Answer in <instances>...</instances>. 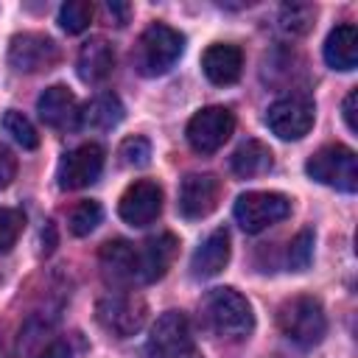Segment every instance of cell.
I'll use <instances>...</instances> for the list:
<instances>
[{
  "label": "cell",
  "instance_id": "cell-16",
  "mask_svg": "<svg viewBox=\"0 0 358 358\" xmlns=\"http://www.w3.org/2000/svg\"><path fill=\"white\" fill-rule=\"evenodd\" d=\"M101 268L103 277L117 288L137 282V246L123 238L106 241L101 246Z\"/></svg>",
  "mask_w": 358,
  "mask_h": 358
},
{
  "label": "cell",
  "instance_id": "cell-19",
  "mask_svg": "<svg viewBox=\"0 0 358 358\" xmlns=\"http://www.w3.org/2000/svg\"><path fill=\"white\" fill-rule=\"evenodd\" d=\"M324 62L333 70H355L358 64V31L352 22L336 25L324 39Z\"/></svg>",
  "mask_w": 358,
  "mask_h": 358
},
{
  "label": "cell",
  "instance_id": "cell-10",
  "mask_svg": "<svg viewBox=\"0 0 358 358\" xmlns=\"http://www.w3.org/2000/svg\"><path fill=\"white\" fill-rule=\"evenodd\" d=\"M101 171H103V148L98 143H81L62 157L56 179L62 190H81L98 182Z\"/></svg>",
  "mask_w": 358,
  "mask_h": 358
},
{
  "label": "cell",
  "instance_id": "cell-7",
  "mask_svg": "<svg viewBox=\"0 0 358 358\" xmlns=\"http://www.w3.org/2000/svg\"><path fill=\"white\" fill-rule=\"evenodd\" d=\"M232 131H235V115L227 106H204L187 120L185 137L196 154H215L229 140Z\"/></svg>",
  "mask_w": 358,
  "mask_h": 358
},
{
  "label": "cell",
  "instance_id": "cell-8",
  "mask_svg": "<svg viewBox=\"0 0 358 358\" xmlns=\"http://www.w3.org/2000/svg\"><path fill=\"white\" fill-rule=\"evenodd\" d=\"M316 117V106L310 98L305 95H288L280 98L268 106L266 112V126L271 129V134H277L280 140H302Z\"/></svg>",
  "mask_w": 358,
  "mask_h": 358
},
{
  "label": "cell",
  "instance_id": "cell-15",
  "mask_svg": "<svg viewBox=\"0 0 358 358\" xmlns=\"http://www.w3.org/2000/svg\"><path fill=\"white\" fill-rule=\"evenodd\" d=\"M36 112H39V117H42L45 126L59 129V131L76 129V126H78V115H81L76 95H73L64 84L48 87V90L36 98Z\"/></svg>",
  "mask_w": 358,
  "mask_h": 358
},
{
  "label": "cell",
  "instance_id": "cell-33",
  "mask_svg": "<svg viewBox=\"0 0 358 358\" xmlns=\"http://www.w3.org/2000/svg\"><path fill=\"white\" fill-rule=\"evenodd\" d=\"M355 101H358V92L350 90V95L344 98V123L350 131H358V120H355Z\"/></svg>",
  "mask_w": 358,
  "mask_h": 358
},
{
  "label": "cell",
  "instance_id": "cell-34",
  "mask_svg": "<svg viewBox=\"0 0 358 358\" xmlns=\"http://www.w3.org/2000/svg\"><path fill=\"white\" fill-rule=\"evenodd\" d=\"M187 358H201V355H199V352H196V350H193V352H190V355H187Z\"/></svg>",
  "mask_w": 358,
  "mask_h": 358
},
{
  "label": "cell",
  "instance_id": "cell-30",
  "mask_svg": "<svg viewBox=\"0 0 358 358\" xmlns=\"http://www.w3.org/2000/svg\"><path fill=\"white\" fill-rule=\"evenodd\" d=\"M310 257H313V232L310 229H302L288 243V266L294 271H305L310 266Z\"/></svg>",
  "mask_w": 358,
  "mask_h": 358
},
{
  "label": "cell",
  "instance_id": "cell-3",
  "mask_svg": "<svg viewBox=\"0 0 358 358\" xmlns=\"http://www.w3.org/2000/svg\"><path fill=\"white\" fill-rule=\"evenodd\" d=\"M277 324H280L282 336L291 344L302 347V350L316 347L327 333L324 308L313 296H291V299H285L280 305V310H277Z\"/></svg>",
  "mask_w": 358,
  "mask_h": 358
},
{
  "label": "cell",
  "instance_id": "cell-6",
  "mask_svg": "<svg viewBox=\"0 0 358 358\" xmlns=\"http://www.w3.org/2000/svg\"><path fill=\"white\" fill-rule=\"evenodd\" d=\"M288 213H291L288 196L274 193V190H249V193H241L235 199V207H232L235 221L249 235H257V232L280 224Z\"/></svg>",
  "mask_w": 358,
  "mask_h": 358
},
{
  "label": "cell",
  "instance_id": "cell-24",
  "mask_svg": "<svg viewBox=\"0 0 358 358\" xmlns=\"http://www.w3.org/2000/svg\"><path fill=\"white\" fill-rule=\"evenodd\" d=\"M0 126H3V131H6L14 143H20L22 148H36V145H39V134H36V129L31 126V120H28L22 112L6 109L3 117H0Z\"/></svg>",
  "mask_w": 358,
  "mask_h": 358
},
{
  "label": "cell",
  "instance_id": "cell-22",
  "mask_svg": "<svg viewBox=\"0 0 358 358\" xmlns=\"http://www.w3.org/2000/svg\"><path fill=\"white\" fill-rule=\"evenodd\" d=\"M271 165H274L271 151H268V145H263L260 140H246V143H241V145L235 148L232 159H229L232 173L241 176V179H255V176L271 171Z\"/></svg>",
  "mask_w": 358,
  "mask_h": 358
},
{
  "label": "cell",
  "instance_id": "cell-1",
  "mask_svg": "<svg viewBox=\"0 0 358 358\" xmlns=\"http://www.w3.org/2000/svg\"><path fill=\"white\" fill-rule=\"evenodd\" d=\"M201 319L204 324L224 338L241 341L255 330V313L243 294L235 288H213L201 299Z\"/></svg>",
  "mask_w": 358,
  "mask_h": 358
},
{
  "label": "cell",
  "instance_id": "cell-23",
  "mask_svg": "<svg viewBox=\"0 0 358 358\" xmlns=\"http://www.w3.org/2000/svg\"><path fill=\"white\" fill-rule=\"evenodd\" d=\"M87 352H90L87 338L78 330H73V333H53L45 350L39 352V358H84Z\"/></svg>",
  "mask_w": 358,
  "mask_h": 358
},
{
  "label": "cell",
  "instance_id": "cell-26",
  "mask_svg": "<svg viewBox=\"0 0 358 358\" xmlns=\"http://www.w3.org/2000/svg\"><path fill=\"white\" fill-rule=\"evenodd\" d=\"M313 6H305V3H285L280 8V31L288 34V36H302L310 22H313Z\"/></svg>",
  "mask_w": 358,
  "mask_h": 358
},
{
  "label": "cell",
  "instance_id": "cell-25",
  "mask_svg": "<svg viewBox=\"0 0 358 358\" xmlns=\"http://www.w3.org/2000/svg\"><path fill=\"white\" fill-rule=\"evenodd\" d=\"M101 218H103L101 204L92 201V199H84V201H78V204L70 210L67 224H70V232H73L76 238H84V235H90V232L101 224Z\"/></svg>",
  "mask_w": 358,
  "mask_h": 358
},
{
  "label": "cell",
  "instance_id": "cell-17",
  "mask_svg": "<svg viewBox=\"0 0 358 358\" xmlns=\"http://www.w3.org/2000/svg\"><path fill=\"white\" fill-rule=\"evenodd\" d=\"M201 70L204 76L224 87V84H235L241 78V70H243V53L238 45H229V42H215L204 50L201 56Z\"/></svg>",
  "mask_w": 358,
  "mask_h": 358
},
{
  "label": "cell",
  "instance_id": "cell-28",
  "mask_svg": "<svg viewBox=\"0 0 358 358\" xmlns=\"http://www.w3.org/2000/svg\"><path fill=\"white\" fill-rule=\"evenodd\" d=\"M25 227V215L17 207H0V252H8Z\"/></svg>",
  "mask_w": 358,
  "mask_h": 358
},
{
  "label": "cell",
  "instance_id": "cell-11",
  "mask_svg": "<svg viewBox=\"0 0 358 358\" xmlns=\"http://www.w3.org/2000/svg\"><path fill=\"white\" fill-rule=\"evenodd\" d=\"M59 62V48L45 34H17L8 42V64L17 73L50 70Z\"/></svg>",
  "mask_w": 358,
  "mask_h": 358
},
{
  "label": "cell",
  "instance_id": "cell-13",
  "mask_svg": "<svg viewBox=\"0 0 358 358\" xmlns=\"http://www.w3.org/2000/svg\"><path fill=\"white\" fill-rule=\"evenodd\" d=\"M221 201V182L213 173H187L179 185V213L190 221L207 218Z\"/></svg>",
  "mask_w": 358,
  "mask_h": 358
},
{
  "label": "cell",
  "instance_id": "cell-32",
  "mask_svg": "<svg viewBox=\"0 0 358 358\" xmlns=\"http://www.w3.org/2000/svg\"><path fill=\"white\" fill-rule=\"evenodd\" d=\"M103 11H106V17H109L115 25H126V22H129V6H126V3H106Z\"/></svg>",
  "mask_w": 358,
  "mask_h": 358
},
{
  "label": "cell",
  "instance_id": "cell-12",
  "mask_svg": "<svg viewBox=\"0 0 358 358\" xmlns=\"http://www.w3.org/2000/svg\"><path fill=\"white\" fill-rule=\"evenodd\" d=\"M117 213L131 227H148L162 213V187L151 179H137L120 196Z\"/></svg>",
  "mask_w": 358,
  "mask_h": 358
},
{
  "label": "cell",
  "instance_id": "cell-21",
  "mask_svg": "<svg viewBox=\"0 0 358 358\" xmlns=\"http://www.w3.org/2000/svg\"><path fill=\"white\" fill-rule=\"evenodd\" d=\"M123 112H126V109H123L120 98H117L115 92H103V95L92 98V101L81 109L78 126L87 129V131H109V129H115V126L123 120Z\"/></svg>",
  "mask_w": 358,
  "mask_h": 358
},
{
  "label": "cell",
  "instance_id": "cell-31",
  "mask_svg": "<svg viewBox=\"0 0 358 358\" xmlns=\"http://www.w3.org/2000/svg\"><path fill=\"white\" fill-rule=\"evenodd\" d=\"M14 173H17V157L11 154V148H8V145H3V143H0V190L11 185Z\"/></svg>",
  "mask_w": 358,
  "mask_h": 358
},
{
  "label": "cell",
  "instance_id": "cell-14",
  "mask_svg": "<svg viewBox=\"0 0 358 358\" xmlns=\"http://www.w3.org/2000/svg\"><path fill=\"white\" fill-rule=\"evenodd\" d=\"M179 241L171 232H159L137 246V282H157L165 277L176 257Z\"/></svg>",
  "mask_w": 358,
  "mask_h": 358
},
{
  "label": "cell",
  "instance_id": "cell-5",
  "mask_svg": "<svg viewBox=\"0 0 358 358\" xmlns=\"http://www.w3.org/2000/svg\"><path fill=\"white\" fill-rule=\"evenodd\" d=\"M305 171L313 182L336 187L341 193H355L358 190V159L355 151L341 145V143H330L322 145L316 154H310V159L305 162Z\"/></svg>",
  "mask_w": 358,
  "mask_h": 358
},
{
  "label": "cell",
  "instance_id": "cell-27",
  "mask_svg": "<svg viewBox=\"0 0 358 358\" xmlns=\"http://www.w3.org/2000/svg\"><path fill=\"white\" fill-rule=\"evenodd\" d=\"M90 22H92V3L87 0H67L59 8V25L67 34H81L90 28Z\"/></svg>",
  "mask_w": 358,
  "mask_h": 358
},
{
  "label": "cell",
  "instance_id": "cell-9",
  "mask_svg": "<svg viewBox=\"0 0 358 358\" xmlns=\"http://www.w3.org/2000/svg\"><path fill=\"white\" fill-rule=\"evenodd\" d=\"M148 352L154 358H187L193 352V330L182 310H165L154 322Z\"/></svg>",
  "mask_w": 358,
  "mask_h": 358
},
{
  "label": "cell",
  "instance_id": "cell-29",
  "mask_svg": "<svg viewBox=\"0 0 358 358\" xmlns=\"http://www.w3.org/2000/svg\"><path fill=\"white\" fill-rule=\"evenodd\" d=\"M117 157H120V162L123 165H129V168H143V165H148V159H151V143L145 140V137H126L123 143H120V148H117Z\"/></svg>",
  "mask_w": 358,
  "mask_h": 358
},
{
  "label": "cell",
  "instance_id": "cell-4",
  "mask_svg": "<svg viewBox=\"0 0 358 358\" xmlns=\"http://www.w3.org/2000/svg\"><path fill=\"white\" fill-rule=\"evenodd\" d=\"M145 316H148V305L131 288H115V291L103 294L95 305L98 324L117 338H129V336L140 333V327L145 324Z\"/></svg>",
  "mask_w": 358,
  "mask_h": 358
},
{
  "label": "cell",
  "instance_id": "cell-18",
  "mask_svg": "<svg viewBox=\"0 0 358 358\" xmlns=\"http://www.w3.org/2000/svg\"><path fill=\"white\" fill-rule=\"evenodd\" d=\"M227 263H229V232L213 229L193 252L190 271H193V277H215L218 271H224Z\"/></svg>",
  "mask_w": 358,
  "mask_h": 358
},
{
  "label": "cell",
  "instance_id": "cell-2",
  "mask_svg": "<svg viewBox=\"0 0 358 358\" xmlns=\"http://www.w3.org/2000/svg\"><path fill=\"white\" fill-rule=\"evenodd\" d=\"M185 53V36L165 25V22H151L140 36L131 50V64L140 76L157 78L165 76Z\"/></svg>",
  "mask_w": 358,
  "mask_h": 358
},
{
  "label": "cell",
  "instance_id": "cell-20",
  "mask_svg": "<svg viewBox=\"0 0 358 358\" xmlns=\"http://www.w3.org/2000/svg\"><path fill=\"white\" fill-rule=\"evenodd\" d=\"M115 67V50L106 39H90L81 45L78 59H76V70L78 78L87 84H101Z\"/></svg>",
  "mask_w": 358,
  "mask_h": 358
}]
</instances>
